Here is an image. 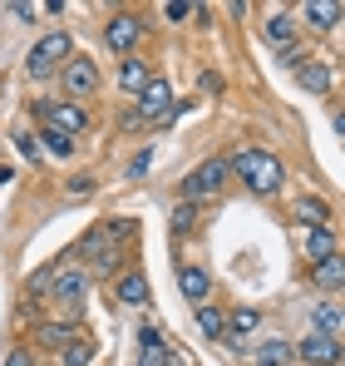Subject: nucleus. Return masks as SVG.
<instances>
[{
    "label": "nucleus",
    "mask_w": 345,
    "mask_h": 366,
    "mask_svg": "<svg viewBox=\"0 0 345 366\" xmlns=\"http://www.w3.org/2000/svg\"><path fill=\"white\" fill-rule=\"evenodd\" d=\"M40 139H45V149H50V154H55V159H69V154H74V144H69V139H64V134H55V129H45V134H40Z\"/></svg>",
    "instance_id": "nucleus-26"
},
{
    "label": "nucleus",
    "mask_w": 345,
    "mask_h": 366,
    "mask_svg": "<svg viewBox=\"0 0 345 366\" xmlns=\"http://www.w3.org/2000/svg\"><path fill=\"white\" fill-rule=\"evenodd\" d=\"M55 272H59V262H50V267H40V272L30 277V292H50V282H55Z\"/></svg>",
    "instance_id": "nucleus-27"
},
{
    "label": "nucleus",
    "mask_w": 345,
    "mask_h": 366,
    "mask_svg": "<svg viewBox=\"0 0 345 366\" xmlns=\"http://www.w3.org/2000/svg\"><path fill=\"white\" fill-rule=\"evenodd\" d=\"M94 362V347L89 342H69L64 352H59V366H89Z\"/></svg>",
    "instance_id": "nucleus-23"
},
{
    "label": "nucleus",
    "mask_w": 345,
    "mask_h": 366,
    "mask_svg": "<svg viewBox=\"0 0 345 366\" xmlns=\"http://www.w3.org/2000/svg\"><path fill=\"white\" fill-rule=\"evenodd\" d=\"M163 15H168V20H182V15H192V5H182V0H172V5H163Z\"/></svg>",
    "instance_id": "nucleus-30"
},
{
    "label": "nucleus",
    "mask_w": 345,
    "mask_h": 366,
    "mask_svg": "<svg viewBox=\"0 0 345 366\" xmlns=\"http://www.w3.org/2000/svg\"><path fill=\"white\" fill-rule=\"evenodd\" d=\"M172 89L163 84V79H148L143 89H138V114L133 119L138 124H163V119H172Z\"/></svg>",
    "instance_id": "nucleus-4"
},
{
    "label": "nucleus",
    "mask_w": 345,
    "mask_h": 366,
    "mask_svg": "<svg viewBox=\"0 0 345 366\" xmlns=\"http://www.w3.org/2000/svg\"><path fill=\"white\" fill-rule=\"evenodd\" d=\"M84 287H89V277H84L79 267H59L55 282H50V292H55L64 307H74V312H79V302H84Z\"/></svg>",
    "instance_id": "nucleus-8"
},
{
    "label": "nucleus",
    "mask_w": 345,
    "mask_h": 366,
    "mask_svg": "<svg viewBox=\"0 0 345 366\" xmlns=\"http://www.w3.org/2000/svg\"><path fill=\"white\" fill-rule=\"evenodd\" d=\"M138 35H143V20H138V15H114L109 30H104V45H109V50H133Z\"/></svg>",
    "instance_id": "nucleus-9"
},
{
    "label": "nucleus",
    "mask_w": 345,
    "mask_h": 366,
    "mask_svg": "<svg viewBox=\"0 0 345 366\" xmlns=\"http://www.w3.org/2000/svg\"><path fill=\"white\" fill-rule=\"evenodd\" d=\"M148 79H153V74H148V64H143V60H123V64H118V84H123V89L138 94Z\"/></svg>",
    "instance_id": "nucleus-16"
},
{
    "label": "nucleus",
    "mask_w": 345,
    "mask_h": 366,
    "mask_svg": "<svg viewBox=\"0 0 345 366\" xmlns=\"http://www.w3.org/2000/svg\"><path fill=\"white\" fill-rule=\"evenodd\" d=\"M267 40L282 45V55H287L291 50V15H272V20H267Z\"/></svg>",
    "instance_id": "nucleus-22"
},
{
    "label": "nucleus",
    "mask_w": 345,
    "mask_h": 366,
    "mask_svg": "<svg viewBox=\"0 0 345 366\" xmlns=\"http://www.w3.org/2000/svg\"><path fill=\"white\" fill-rule=\"evenodd\" d=\"M177 287H182V297L187 302H207V292H212V277L202 272V267H177Z\"/></svg>",
    "instance_id": "nucleus-11"
},
{
    "label": "nucleus",
    "mask_w": 345,
    "mask_h": 366,
    "mask_svg": "<svg viewBox=\"0 0 345 366\" xmlns=\"http://www.w3.org/2000/svg\"><path fill=\"white\" fill-rule=\"evenodd\" d=\"M74 55V45H69V35L64 30H55V35H45L35 50H30V60H25V69L35 74V79H45V74H55L59 64Z\"/></svg>",
    "instance_id": "nucleus-3"
},
{
    "label": "nucleus",
    "mask_w": 345,
    "mask_h": 366,
    "mask_svg": "<svg viewBox=\"0 0 345 366\" xmlns=\"http://www.w3.org/2000/svg\"><path fill=\"white\" fill-rule=\"evenodd\" d=\"M138 366H172L168 342H163V332H158L153 322L138 327Z\"/></svg>",
    "instance_id": "nucleus-7"
},
{
    "label": "nucleus",
    "mask_w": 345,
    "mask_h": 366,
    "mask_svg": "<svg viewBox=\"0 0 345 366\" xmlns=\"http://www.w3.org/2000/svg\"><path fill=\"white\" fill-rule=\"evenodd\" d=\"M316 282H321L326 292H336V287L345 282V262H341V257H326V262H316Z\"/></svg>",
    "instance_id": "nucleus-19"
},
{
    "label": "nucleus",
    "mask_w": 345,
    "mask_h": 366,
    "mask_svg": "<svg viewBox=\"0 0 345 366\" xmlns=\"http://www.w3.org/2000/svg\"><path fill=\"white\" fill-rule=\"evenodd\" d=\"M59 79H64V89H69L74 99H84V94L99 89V69H94V60H84V55H69L64 69H59Z\"/></svg>",
    "instance_id": "nucleus-5"
},
{
    "label": "nucleus",
    "mask_w": 345,
    "mask_h": 366,
    "mask_svg": "<svg viewBox=\"0 0 345 366\" xmlns=\"http://www.w3.org/2000/svg\"><path fill=\"white\" fill-rule=\"evenodd\" d=\"M306 257H316V262L336 257V238H331V228H306Z\"/></svg>",
    "instance_id": "nucleus-15"
},
{
    "label": "nucleus",
    "mask_w": 345,
    "mask_h": 366,
    "mask_svg": "<svg viewBox=\"0 0 345 366\" xmlns=\"http://www.w3.org/2000/svg\"><path fill=\"white\" fill-rule=\"evenodd\" d=\"M291 357H301L306 366H336V362H341V342H336V337L311 332V337H301V342L291 347Z\"/></svg>",
    "instance_id": "nucleus-6"
},
{
    "label": "nucleus",
    "mask_w": 345,
    "mask_h": 366,
    "mask_svg": "<svg viewBox=\"0 0 345 366\" xmlns=\"http://www.w3.org/2000/svg\"><path fill=\"white\" fill-rule=\"evenodd\" d=\"M192 218H197V213H192V203H177V213H172V228H177V233H182V228H187V223H192Z\"/></svg>",
    "instance_id": "nucleus-29"
},
{
    "label": "nucleus",
    "mask_w": 345,
    "mask_h": 366,
    "mask_svg": "<svg viewBox=\"0 0 345 366\" xmlns=\"http://www.w3.org/2000/svg\"><path fill=\"white\" fill-rule=\"evenodd\" d=\"M148 164H153V154H148V149H143V154H138V159H133V169H128V174H148Z\"/></svg>",
    "instance_id": "nucleus-32"
},
{
    "label": "nucleus",
    "mask_w": 345,
    "mask_h": 366,
    "mask_svg": "<svg viewBox=\"0 0 345 366\" xmlns=\"http://www.w3.org/2000/svg\"><path fill=\"white\" fill-rule=\"evenodd\" d=\"M257 362H262V366H287L291 362V342H282V337L262 342V347H257Z\"/></svg>",
    "instance_id": "nucleus-17"
},
{
    "label": "nucleus",
    "mask_w": 345,
    "mask_h": 366,
    "mask_svg": "<svg viewBox=\"0 0 345 366\" xmlns=\"http://www.w3.org/2000/svg\"><path fill=\"white\" fill-rule=\"evenodd\" d=\"M296 79H301L306 89H316V94H326V89H331V74H326V64H296Z\"/></svg>",
    "instance_id": "nucleus-20"
},
{
    "label": "nucleus",
    "mask_w": 345,
    "mask_h": 366,
    "mask_svg": "<svg viewBox=\"0 0 345 366\" xmlns=\"http://www.w3.org/2000/svg\"><path fill=\"white\" fill-rule=\"evenodd\" d=\"M227 169H237V179L247 183L252 193H277L282 179H287V174H282V164H277L267 149H237Z\"/></svg>",
    "instance_id": "nucleus-1"
},
{
    "label": "nucleus",
    "mask_w": 345,
    "mask_h": 366,
    "mask_svg": "<svg viewBox=\"0 0 345 366\" xmlns=\"http://www.w3.org/2000/svg\"><path fill=\"white\" fill-rule=\"evenodd\" d=\"M15 149H20L25 159H40V139H35V134H20V139H15Z\"/></svg>",
    "instance_id": "nucleus-28"
},
{
    "label": "nucleus",
    "mask_w": 345,
    "mask_h": 366,
    "mask_svg": "<svg viewBox=\"0 0 345 366\" xmlns=\"http://www.w3.org/2000/svg\"><path fill=\"white\" fill-rule=\"evenodd\" d=\"M301 15H306L311 25H321V30H331V25L341 20V5H336V0H306V5H301Z\"/></svg>",
    "instance_id": "nucleus-13"
},
{
    "label": "nucleus",
    "mask_w": 345,
    "mask_h": 366,
    "mask_svg": "<svg viewBox=\"0 0 345 366\" xmlns=\"http://www.w3.org/2000/svg\"><path fill=\"white\" fill-rule=\"evenodd\" d=\"M114 297L123 307H143V302H148V282H143V272H123L118 287H114Z\"/></svg>",
    "instance_id": "nucleus-12"
},
{
    "label": "nucleus",
    "mask_w": 345,
    "mask_h": 366,
    "mask_svg": "<svg viewBox=\"0 0 345 366\" xmlns=\"http://www.w3.org/2000/svg\"><path fill=\"white\" fill-rule=\"evenodd\" d=\"M311 322L321 327V337H336V342H341V307H336V302H321Z\"/></svg>",
    "instance_id": "nucleus-18"
},
{
    "label": "nucleus",
    "mask_w": 345,
    "mask_h": 366,
    "mask_svg": "<svg viewBox=\"0 0 345 366\" xmlns=\"http://www.w3.org/2000/svg\"><path fill=\"white\" fill-rule=\"evenodd\" d=\"M45 124H50L55 134H64V139H74V134L84 129V109H79V104H45Z\"/></svg>",
    "instance_id": "nucleus-10"
},
{
    "label": "nucleus",
    "mask_w": 345,
    "mask_h": 366,
    "mask_svg": "<svg viewBox=\"0 0 345 366\" xmlns=\"http://www.w3.org/2000/svg\"><path fill=\"white\" fill-rule=\"evenodd\" d=\"M227 179H232L227 159H207L202 169H192V174H187V183H182V198H187V203H202V198H217V193L227 188Z\"/></svg>",
    "instance_id": "nucleus-2"
},
{
    "label": "nucleus",
    "mask_w": 345,
    "mask_h": 366,
    "mask_svg": "<svg viewBox=\"0 0 345 366\" xmlns=\"http://www.w3.org/2000/svg\"><path fill=\"white\" fill-rule=\"evenodd\" d=\"M89 188H94V183H89V179H69V198H84Z\"/></svg>",
    "instance_id": "nucleus-31"
},
{
    "label": "nucleus",
    "mask_w": 345,
    "mask_h": 366,
    "mask_svg": "<svg viewBox=\"0 0 345 366\" xmlns=\"http://www.w3.org/2000/svg\"><path fill=\"white\" fill-rule=\"evenodd\" d=\"M222 327H227V317H222V312H217V307H197V332H202V337H222Z\"/></svg>",
    "instance_id": "nucleus-21"
},
{
    "label": "nucleus",
    "mask_w": 345,
    "mask_h": 366,
    "mask_svg": "<svg viewBox=\"0 0 345 366\" xmlns=\"http://www.w3.org/2000/svg\"><path fill=\"white\" fill-rule=\"evenodd\" d=\"M257 327H262V312H257V307H237V312L227 317V327H222V332H227V337H252Z\"/></svg>",
    "instance_id": "nucleus-14"
},
{
    "label": "nucleus",
    "mask_w": 345,
    "mask_h": 366,
    "mask_svg": "<svg viewBox=\"0 0 345 366\" xmlns=\"http://www.w3.org/2000/svg\"><path fill=\"white\" fill-rule=\"evenodd\" d=\"M40 342H45V347H59V352H64V347L74 342V327H45V332H40Z\"/></svg>",
    "instance_id": "nucleus-25"
},
{
    "label": "nucleus",
    "mask_w": 345,
    "mask_h": 366,
    "mask_svg": "<svg viewBox=\"0 0 345 366\" xmlns=\"http://www.w3.org/2000/svg\"><path fill=\"white\" fill-rule=\"evenodd\" d=\"M5 366H30V352H10V362Z\"/></svg>",
    "instance_id": "nucleus-33"
},
{
    "label": "nucleus",
    "mask_w": 345,
    "mask_h": 366,
    "mask_svg": "<svg viewBox=\"0 0 345 366\" xmlns=\"http://www.w3.org/2000/svg\"><path fill=\"white\" fill-rule=\"evenodd\" d=\"M301 223H306V228H326V203H321V198H306V203H301Z\"/></svg>",
    "instance_id": "nucleus-24"
}]
</instances>
